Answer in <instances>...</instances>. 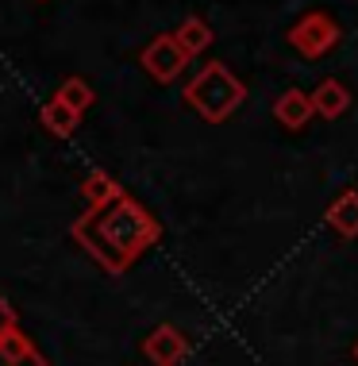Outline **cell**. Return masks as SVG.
<instances>
[{
	"instance_id": "cell-1",
	"label": "cell",
	"mask_w": 358,
	"mask_h": 366,
	"mask_svg": "<svg viewBox=\"0 0 358 366\" xmlns=\"http://www.w3.org/2000/svg\"><path fill=\"white\" fill-rule=\"evenodd\" d=\"M69 235L77 239V247H85L89 259L101 262V270L119 278L135 266L139 254H146L162 239V224L135 197L124 193L108 209H85V216L69 224Z\"/></svg>"
},
{
	"instance_id": "cell-2",
	"label": "cell",
	"mask_w": 358,
	"mask_h": 366,
	"mask_svg": "<svg viewBox=\"0 0 358 366\" xmlns=\"http://www.w3.org/2000/svg\"><path fill=\"white\" fill-rule=\"evenodd\" d=\"M247 101V85L227 70L224 62H208L193 81L185 85V104L204 124H224L239 104Z\"/></svg>"
},
{
	"instance_id": "cell-3",
	"label": "cell",
	"mask_w": 358,
	"mask_h": 366,
	"mask_svg": "<svg viewBox=\"0 0 358 366\" xmlns=\"http://www.w3.org/2000/svg\"><path fill=\"white\" fill-rule=\"evenodd\" d=\"M285 43H289L301 58H324L335 43H339V24L327 12H308L289 27Z\"/></svg>"
},
{
	"instance_id": "cell-4",
	"label": "cell",
	"mask_w": 358,
	"mask_h": 366,
	"mask_svg": "<svg viewBox=\"0 0 358 366\" xmlns=\"http://www.w3.org/2000/svg\"><path fill=\"white\" fill-rule=\"evenodd\" d=\"M139 62H143V70L154 77V81L170 85L182 77V70L189 66V54L182 51V43H177L174 35H158L151 43L143 46V54H139Z\"/></svg>"
},
{
	"instance_id": "cell-5",
	"label": "cell",
	"mask_w": 358,
	"mask_h": 366,
	"mask_svg": "<svg viewBox=\"0 0 358 366\" xmlns=\"http://www.w3.org/2000/svg\"><path fill=\"white\" fill-rule=\"evenodd\" d=\"M143 355L146 362L154 366H177L189 355V340L182 328H174V324H158V328L143 340Z\"/></svg>"
},
{
	"instance_id": "cell-6",
	"label": "cell",
	"mask_w": 358,
	"mask_h": 366,
	"mask_svg": "<svg viewBox=\"0 0 358 366\" xmlns=\"http://www.w3.org/2000/svg\"><path fill=\"white\" fill-rule=\"evenodd\" d=\"M312 116H316L312 93H304V89H285V93L274 101V120L282 127H289V132H301Z\"/></svg>"
},
{
	"instance_id": "cell-7",
	"label": "cell",
	"mask_w": 358,
	"mask_h": 366,
	"mask_svg": "<svg viewBox=\"0 0 358 366\" xmlns=\"http://www.w3.org/2000/svg\"><path fill=\"white\" fill-rule=\"evenodd\" d=\"M327 227L343 239H358V189H343L324 212Z\"/></svg>"
},
{
	"instance_id": "cell-8",
	"label": "cell",
	"mask_w": 358,
	"mask_h": 366,
	"mask_svg": "<svg viewBox=\"0 0 358 366\" xmlns=\"http://www.w3.org/2000/svg\"><path fill=\"white\" fill-rule=\"evenodd\" d=\"M0 366H46V359L27 340L24 328H12L8 335H0Z\"/></svg>"
},
{
	"instance_id": "cell-9",
	"label": "cell",
	"mask_w": 358,
	"mask_h": 366,
	"mask_svg": "<svg viewBox=\"0 0 358 366\" xmlns=\"http://www.w3.org/2000/svg\"><path fill=\"white\" fill-rule=\"evenodd\" d=\"M81 197H85V209H108L112 201L124 197V185L108 170H89L81 177Z\"/></svg>"
},
{
	"instance_id": "cell-10",
	"label": "cell",
	"mask_w": 358,
	"mask_h": 366,
	"mask_svg": "<svg viewBox=\"0 0 358 366\" xmlns=\"http://www.w3.org/2000/svg\"><path fill=\"white\" fill-rule=\"evenodd\" d=\"M312 108L316 116H324V120H339V116L351 108V89L343 81H335V77H324L320 85H316L312 93Z\"/></svg>"
},
{
	"instance_id": "cell-11",
	"label": "cell",
	"mask_w": 358,
	"mask_h": 366,
	"mask_svg": "<svg viewBox=\"0 0 358 366\" xmlns=\"http://www.w3.org/2000/svg\"><path fill=\"white\" fill-rule=\"evenodd\" d=\"M39 120H43V127L51 135H58V139H69V135L77 132V120H81V112H74L66 101H58V97H51L43 108H39Z\"/></svg>"
},
{
	"instance_id": "cell-12",
	"label": "cell",
	"mask_w": 358,
	"mask_h": 366,
	"mask_svg": "<svg viewBox=\"0 0 358 366\" xmlns=\"http://www.w3.org/2000/svg\"><path fill=\"white\" fill-rule=\"evenodd\" d=\"M174 39L182 43V51H185L189 58H197V54H204L208 46H212L216 31L208 27V19H201V16H189V19H182V24H177Z\"/></svg>"
},
{
	"instance_id": "cell-13",
	"label": "cell",
	"mask_w": 358,
	"mask_h": 366,
	"mask_svg": "<svg viewBox=\"0 0 358 366\" xmlns=\"http://www.w3.org/2000/svg\"><path fill=\"white\" fill-rule=\"evenodd\" d=\"M58 101H66L69 108H74V112H85L89 104L96 101V93H93V85L85 81V77H66L62 85H58Z\"/></svg>"
},
{
	"instance_id": "cell-14",
	"label": "cell",
	"mask_w": 358,
	"mask_h": 366,
	"mask_svg": "<svg viewBox=\"0 0 358 366\" xmlns=\"http://www.w3.org/2000/svg\"><path fill=\"white\" fill-rule=\"evenodd\" d=\"M12 328H19V320H16V309L8 305V297L0 293V335H8Z\"/></svg>"
},
{
	"instance_id": "cell-15",
	"label": "cell",
	"mask_w": 358,
	"mask_h": 366,
	"mask_svg": "<svg viewBox=\"0 0 358 366\" xmlns=\"http://www.w3.org/2000/svg\"><path fill=\"white\" fill-rule=\"evenodd\" d=\"M354 359H358V347H354Z\"/></svg>"
}]
</instances>
